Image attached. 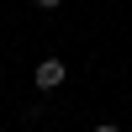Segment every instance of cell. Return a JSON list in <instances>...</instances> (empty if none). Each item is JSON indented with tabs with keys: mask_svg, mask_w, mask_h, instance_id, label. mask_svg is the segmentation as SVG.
I'll use <instances>...</instances> for the list:
<instances>
[{
	"mask_svg": "<svg viewBox=\"0 0 132 132\" xmlns=\"http://www.w3.org/2000/svg\"><path fill=\"white\" fill-rule=\"evenodd\" d=\"M95 132H122V127H95Z\"/></svg>",
	"mask_w": 132,
	"mask_h": 132,
	"instance_id": "3957f363",
	"label": "cell"
},
{
	"mask_svg": "<svg viewBox=\"0 0 132 132\" xmlns=\"http://www.w3.org/2000/svg\"><path fill=\"white\" fill-rule=\"evenodd\" d=\"M32 5H37V11H58L63 0H32Z\"/></svg>",
	"mask_w": 132,
	"mask_h": 132,
	"instance_id": "7a4b0ae2",
	"label": "cell"
},
{
	"mask_svg": "<svg viewBox=\"0 0 132 132\" xmlns=\"http://www.w3.org/2000/svg\"><path fill=\"white\" fill-rule=\"evenodd\" d=\"M63 79H69V69H63V58H42L37 69H32V85H37L42 95H48V90H58Z\"/></svg>",
	"mask_w": 132,
	"mask_h": 132,
	"instance_id": "6da1fadb",
	"label": "cell"
}]
</instances>
